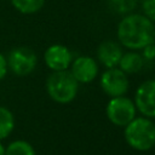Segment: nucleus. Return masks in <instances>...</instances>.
<instances>
[{
	"mask_svg": "<svg viewBox=\"0 0 155 155\" xmlns=\"http://www.w3.org/2000/svg\"><path fill=\"white\" fill-rule=\"evenodd\" d=\"M44 62L52 71L67 70L73 62V56L67 46L62 44H53L45 50Z\"/></svg>",
	"mask_w": 155,
	"mask_h": 155,
	"instance_id": "nucleus-8",
	"label": "nucleus"
},
{
	"mask_svg": "<svg viewBox=\"0 0 155 155\" xmlns=\"http://www.w3.org/2000/svg\"><path fill=\"white\" fill-rule=\"evenodd\" d=\"M142 57L144 58V61H149V62H151V61H154L155 59V42L153 41L151 44H149V45H147L145 47H143L142 50Z\"/></svg>",
	"mask_w": 155,
	"mask_h": 155,
	"instance_id": "nucleus-17",
	"label": "nucleus"
},
{
	"mask_svg": "<svg viewBox=\"0 0 155 155\" xmlns=\"http://www.w3.org/2000/svg\"><path fill=\"white\" fill-rule=\"evenodd\" d=\"M122 53L120 45L113 40H104L97 47V59L105 68L117 67Z\"/></svg>",
	"mask_w": 155,
	"mask_h": 155,
	"instance_id": "nucleus-10",
	"label": "nucleus"
},
{
	"mask_svg": "<svg viewBox=\"0 0 155 155\" xmlns=\"http://www.w3.org/2000/svg\"><path fill=\"white\" fill-rule=\"evenodd\" d=\"M99 84L102 91L110 98L125 96L130 87L127 74L124 73L119 67L107 68L101 75Z\"/></svg>",
	"mask_w": 155,
	"mask_h": 155,
	"instance_id": "nucleus-6",
	"label": "nucleus"
},
{
	"mask_svg": "<svg viewBox=\"0 0 155 155\" xmlns=\"http://www.w3.org/2000/svg\"><path fill=\"white\" fill-rule=\"evenodd\" d=\"M109 8L119 15H128L137 6L138 0H107Z\"/></svg>",
	"mask_w": 155,
	"mask_h": 155,
	"instance_id": "nucleus-15",
	"label": "nucleus"
},
{
	"mask_svg": "<svg viewBox=\"0 0 155 155\" xmlns=\"http://www.w3.org/2000/svg\"><path fill=\"white\" fill-rule=\"evenodd\" d=\"M134 105L143 116L155 117V79L142 82L134 93Z\"/></svg>",
	"mask_w": 155,
	"mask_h": 155,
	"instance_id": "nucleus-7",
	"label": "nucleus"
},
{
	"mask_svg": "<svg viewBox=\"0 0 155 155\" xmlns=\"http://www.w3.org/2000/svg\"><path fill=\"white\" fill-rule=\"evenodd\" d=\"M7 69L17 76H27L31 74L38 64V56L34 50L27 46L12 48L7 57Z\"/></svg>",
	"mask_w": 155,
	"mask_h": 155,
	"instance_id": "nucleus-4",
	"label": "nucleus"
},
{
	"mask_svg": "<svg viewBox=\"0 0 155 155\" xmlns=\"http://www.w3.org/2000/svg\"><path fill=\"white\" fill-rule=\"evenodd\" d=\"M70 73L79 84L92 82L98 75V63L90 56H79L70 64Z\"/></svg>",
	"mask_w": 155,
	"mask_h": 155,
	"instance_id": "nucleus-9",
	"label": "nucleus"
},
{
	"mask_svg": "<svg viewBox=\"0 0 155 155\" xmlns=\"http://www.w3.org/2000/svg\"><path fill=\"white\" fill-rule=\"evenodd\" d=\"M5 155H36V153L29 142L24 139H16L6 147Z\"/></svg>",
	"mask_w": 155,
	"mask_h": 155,
	"instance_id": "nucleus-14",
	"label": "nucleus"
},
{
	"mask_svg": "<svg viewBox=\"0 0 155 155\" xmlns=\"http://www.w3.org/2000/svg\"><path fill=\"white\" fill-rule=\"evenodd\" d=\"M46 92L48 97L59 104H68L73 102L78 94L79 82L67 70L52 71L46 79Z\"/></svg>",
	"mask_w": 155,
	"mask_h": 155,
	"instance_id": "nucleus-3",
	"label": "nucleus"
},
{
	"mask_svg": "<svg viewBox=\"0 0 155 155\" xmlns=\"http://www.w3.org/2000/svg\"><path fill=\"white\" fill-rule=\"evenodd\" d=\"M5 149L6 147L2 144V140H0V155H5Z\"/></svg>",
	"mask_w": 155,
	"mask_h": 155,
	"instance_id": "nucleus-19",
	"label": "nucleus"
},
{
	"mask_svg": "<svg viewBox=\"0 0 155 155\" xmlns=\"http://www.w3.org/2000/svg\"><path fill=\"white\" fill-rule=\"evenodd\" d=\"M8 69H7V62H6V57L0 52V81L6 76Z\"/></svg>",
	"mask_w": 155,
	"mask_h": 155,
	"instance_id": "nucleus-18",
	"label": "nucleus"
},
{
	"mask_svg": "<svg viewBox=\"0 0 155 155\" xmlns=\"http://www.w3.org/2000/svg\"><path fill=\"white\" fill-rule=\"evenodd\" d=\"M105 114L108 120L113 125L125 127L136 117L137 109L134 102L128 97H111L110 101L107 103Z\"/></svg>",
	"mask_w": 155,
	"mask_h": 155,
	"instance_id": "nucleus-5",
	"label": "nucleus"
},
{
	"mask_svg": "<svg viewBox=\"0 0 155 155\" xmlns=\"http://www.w3.org/2000/svg\"><path fill=\"white\" fill-rule=\"evenodd\" d=\"M143 15L155 23V0H142Z\"/></svg>",
	"mask_w": 155,
	"mask_h": 155,
	"instance_id": "nucleus-16",
	"label": "nucleus"
},
{
	"mask_svg": "<svg viewBox=\"0 0 155 155\" xmlns=\"http://www.w3.org/2000/svg\"><path fill=\"white\" fill-rule=\"evenodd\" d=\"M144 63H145V61H144V58L142 57L140 53H138L137 51L130 50L128 52L122 53L117 67H119L124 73H126V74L128 75V74L139 73V71L143 69Z\"/></svg>",
	"mask_w": 155,
	"mask_h": 155,
	"instance_id": "nucleus-11",
	"label": "nucleus"
},
{
	"mask_svg": "<svg viewBox=\"0 0 155 155\" xmlns=\"http://www.w3.org/2000/svg\"><path fill=\"white\" fill-rule=\"evenodd\" d=\"M15 128V116L12 111L0 105V140L6 139Z\"/></svg>",
	"mask_w": 155,
	"mask_h": 155,
	"instance_id": "nucleus-12",
	"label": "nucleus"
},
{
	"mask_svg": "<svg viewBox=\"0 0 155 155\" xmlns=\"http://www.w3.org/2000/svg\"><path fill=\"white\" fill-rule=\"evenodd\" d=\"M10 2L18 12L23 15L36 13L45 5V0H10Z\"/></svg>",
	"mask_w": 155,
	"mask_h": 155,
	"instance_id": "nucleus-13",
	"label": "nucleus"
},
{
	"mask_svg": "<svg viewBox=\"0 0 155 155\" xmlns=\"http://www.w3.org/2000/svg\"><path fill=\"white\" fill-rule=\"evenodd\" d=\"M154 42H155V29H154Z\"/></svg>",
	"mask_w": 155,
	"mask_h": 155,
	"instance_id": "nucleus-20",
	"label": "nucleus"
},
{
	"mask_svg": "<svg viewBox=\"0 0 155 155\" xmlns=\"http://www.w3.org/2000/svg\"><path fill=\"white\" fill-rule=\"evenodd\" d=\"M154 23L144 15H125L117 24L116 35L119 42L128 50L140 51L154 41Z\"/></svg>",
	"mask_w": 155,
	"mask_h": 155,
	"instance_id": "nucleus-1",
	"label": "nucleus"
},
{
	"mask_svg": "<svg viewBox=\"0 0 155 155\" xmlns=\"http://www.w3.org/2000/svg\"><path fill=\"white\" fill-rule=\"evenodd\" d=\"M124 137L132 149L148 151L155 145V122L145 116H136L125 126Z\"/></svg>",
	"mask_w": 155,
	"mask_h": 155,
	"instance_id": "nucleus-2",
	"label": "nucleus"
}]
</instances>
